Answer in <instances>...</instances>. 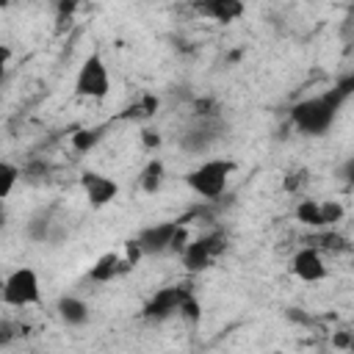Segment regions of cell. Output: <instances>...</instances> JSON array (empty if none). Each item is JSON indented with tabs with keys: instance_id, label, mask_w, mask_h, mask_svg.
<instances>
[{
	"instance_id": "2e32d148",
	"label": "cell",
	"mask_w": 354,
	"mask_h": 354,
	"mask_svg": "<svg viewBox=\"0 0 354 354\" xmlns=\"http://www.w3.org/2000/svg\"><path fill=\"white\" fill-rule=\"evenodd\" d=\"M307 246H313V249H318V252H346V249H348V241H346L340 232L315 230V235L310 238Z\"/></svg>"
},
{
	"instance_id": "cb8c5ba5",
	"label": "cell",
	"mask_w": 354,
	"mask_h": 354,
	"mask_svg": "<svg viewBox=\"0 0 354 354\" xmlns=\"http://www.w3.org/2000/svg\"><path fill=\"white\" fill-rule=\"evenodd\" d=\"M288 321H293V324H304V326L313 324V318H310L304 310H299V307H288Z\"/></svg>"
},
{
	"instance_id": "8fae6325",
	"label": "cell",
	"mask_w": 354,
	"mask_h": 354,
	"mask_svg": "<svg viewBox=\"0 0 354 354\" xmlns=\"http://www.w3.org/2000/svg\"><path fill=\"white\" fill-rule=\"evenodd\" d=\"M202 17H210L213 22H235L243 14V3L238 0H205L194 6Z\"/></svg>"
},
{
	"instance_id": "d6986e66",
	"label": "cell",
	"mask_w": 354,
	"mask_h": 354,
	"mask_svg": "<svg viewBox=\"0 0 354 354\" xmlns=\"http://www.w3.org/2000/svg\"><path fill=\"white\" fill-rule=\"evenodd\" d=\"M50 230H53V216L50 213H39L28 221V235L33 241H47L50 238Z\"/></svg>"
},
{
	"instance_id": "30bf717a",
	"label": "cell",
	"mask_w": 354,
	"mask_h": 354,
	"mask_svg": "<svg viewBox=\"0 0 354 354\" xmlns=\"http://www.w3.org/2000/svg\"><path fill=\"white\" fill-rule=\"evenodd\" d=\"M80 185H83L86 199L91 202V207H102V205L113 202L116 194H119L116 180H111L108 174H100V171H83L80 174Z\"/></svg>"
},
{
	"instance_id": "8992f818",
	"label": "cell",
	"mask_w": 354,
	"mask_h": 354,
	"mask_svg": "<svg viewBox=\"0 0 354 354\" xmlns=\"http://www.w3.org/2000/svg\"><path fill=\"white\" fill-rule=\"evenodd\" d=\"M0 299L8 307H30V304H39V299H41L39 274L30 266L14 268L11 274H6V282L0 288Z\"/></svg>"
},
{
	"instance_id": "7a4b0ae2",
	"label": "cell",
	"mask_w": 354,
	"mask_h": 354,
	"mask_svg": "<svg viewBox=\"0 0 354 354\" xmlns=\"http://www.w3.org/2000/svg\"><path fill=\"white\" fill-rule=\"evenodd\" d=\"M232 171H235V163L230 158H207L185 174V183L196 196L218 199V196H224Z\"/></svg>"
},
{
	"instance_id": "4fadbf2b",
	"label": "cell",
	"mask_w": 354,
	"mask_h": 354,
	"mask_svg": "<svg viewBox=\"0 0 354 354\" xmlns=\"http://www.w3.org/2000/svg\"><path fill=\"white\" fill-rule=\"evenodd\" d=\"M130 268V263L124 260V257H119V254H102L91 268H88V279L91 282H111V279H116L122 271H127Z\"/></svg>"
},
{
	"instance_id": "d4e9b609",
	"label": "cell",
	"mask_w": 354,
	"mask_h": 354,
	"mask_svg": "<svg viewBox=\"0 0 354 354\" xmlns=\"http://www.w3.org/2000/svg\"><path fill=\"white\" fill-rule=\"evenodd\" d=\"M141 138H144V147H147V149H155V147L160 144L158 130H144V133H141Z\"/></svg>"
},
{
	"instance_id": "6da1fadb",
	"label": "cell",
	"mask_w": 354,
	"mask_h": 354,
	"mask_svg": "<svg viewBox=\"0 0 354 354\" xmlns=\"http://www.w3.org/2000/svg\"><path fill=\"white\" fill-rule=\"evenodd\" d=\"M351 88H354V80L346 77V80H340L337 86H332L324 94L299 100L290 108V113H288L290 116V124L299 133H304V136H324L335 124L337 111L343 108V102L351 97Z\"/></svg>"
},
{
	"instance_id": "ffe728a7",
	"label": "cell",
	"mask_w": 354,
	"mask_h": 354,
	"mask_svg": "<svg viewBox=\"0 0 354 354\" xmlns=\"http://www.w3.org/2000/svg\"><path fill=\"white\" fill-rule=\"evenodd\" d=\"M19 337V324L17 321H8V318H3L0 321V346H8V343H14Z\"/></svg>"
},
{
	"instance_id": "83f0119b",
	"label": "cell",
	"mask_w": 354,
	"mask_h": 354,
	"mask_svg": "<svg viewBox=\"0 0 354 354\" xmlns=\"http://www.w3.org/2000/svg\"><path fill=\"white\" fill-rule=\"evenodd\" d=\"M3 282H6V277H3V271H0V288H3Z\"/></svg>"
},
{
	"instance_id": "f1b7e54d",
	"label": "cell",
	"mask_w": 354,
	"mask_h": 354,
	"mask_svg": "<svg viewBox=\"0 0 354 354\" xmlns=\"http://www.w3.org/2000/svg\"><path fill=\"white\" fill-rule=\"evenodd\" d=\"M33 354H44V351H33Z\"/></svg>"
},
{
	"instance_id": "52a82bcc",
	"label": "cell",
	"mask_w": 354,
	"mask_h": 354,
	"mask_svg": "<svg viewBox=\"0 0 354 354\" xmlns=\"http://www.w3.org/2000/svg\"><path fill=\"white\" fill-rule=\"evenodd\" d=\"M111 91V75H108V66L102 61L100 53H91L80 69H77V77H75V94L83 97V100H102L108 97Z\"/></svg>"
},
{
	"instance_id": "5bb4252c",
	"label": "cell",
	"mask_w": 354,
	"mask_h": 354,
	"mask_svg": "<svg viewBox=\"0 0 354 354\" xmlns=\"http://www.w3.org/2000/svg\"><path fill=\"white\" fill-rule=\"evenodd\" d=\"M296 221H301L310 230H326L324 224V207L318 199H301L296 205Z\"/></svg>"
},
{
	"instance_id": "9a60e30c",
	"label": "cell",
	"mask_w": 354,
	"mask_h": 354,
	"mask_svg": "<svg viewBox=\"0 0 354 354\" xmlns=\"http://www.w3.org/2000/svg\"><path fill=\"white\" fill-rule=\"evenodd\" d=\"M163 180H166V166H163V160H158V158H152V160L144 166L141 177H138L144 194H158L160 185H163Z\"/></svg>"
},
{
	"instance_id": "277c9868",
	"label": "cell",
	"mask_w": 354,
	"mask_h": 354,
	"mask_svg": "<svg viewBox=\"0 0 354 354\" xmlns=\"http://www.w3.org/2000/svg\"><path fill=\"white\" fill-rule=\"evenodd\" d=\"M224 133L227 122L221 116H194L180 136V147L191 155H205L224 138Z\"/></svg>"
},
{
	"instance_id": "603a6c76",
	"label": "cell",
	"mask_w": 354,
	"mask_h": 354,
	"mask_svg": "<svg viewBox=\"0 0 354 354\" xmlns=\"http://www.w3.org/2000/svg\"><path fill=\"white\" fill-rule=\"evenodd\" d=\"M180 315H183V318H188V321H199V301H196V296H194V293L185 299V304H183Z\"/></svg>"
},
{
	"instance_id": "7c38bea8",
	"label": "cell",
	"mask_w": 354,
	"mask_h": 354,
	"mask_svg": "<svg viewBox=\"0 0 354 354\" xmlns=\"http://www.w3.org/2000/svg\"><path fill=\"white\" fill-rule=\"evenodd\" d=\"M55 313L66 326H83L88 321V315H91L88 304L80 296H61L58 304H55Z\"/></svg>"
},
{
	"instance_id": "e0dca14e",
	"label": "cell",
	"mask_w": 354,
	"mask_h": 354,
	"mask_svg": "<svg viewBox=\"0 0 354 354\" xmlns=\"http://www.w3.org/2000/svg\"><path fill=\"white\" fill-rule=\"evenodd\" d=\"M19 183V169L8 160H0V199H8Z\"/></svg>"
},
{
	"instance_id": "5b68a950",
	"label": "cell",
	"mask_w": 354,
	"mask_h": 354,
	"mask_svg": "<svg viewBox=\"0 0 354 354\" xmlns=\"http://www.w3.org/2000/svg\"><path fill=\"white\" fill-rule=\"evenodd\" d=\"M224 249H227L224 230H210L199 238H188V243L180 252V260L188 271H205L224 254Z\"/></svg>"
},
{
	"instance_id": "f546056e",
	"label": "cell",
	"mask_w": 354,
	"mask_h": 354,
	"mask_svg": "<svg viewBox=\"0 0 354 354\" xmlns=\"http://www.w3.org/2000/svg\"><path fill=\"white\" fill-rule=\"evenodd\" d=\"M271 354H282V351H271Z\"/></svg>"
},
{
	"instance_id": "484cf974",
	"label": "cell",
	"mask_w": 354,
	"mask_h": 354,
	"mask_svg": "<svg viewBox=\"0 0 354 354\" xmlns=\"http://www.w3.org/2000/svg\"><path fill=\"white\" fill-rule=\"evenodd\" d=\"M8 55H11V53H8L6 47H0V83L6 80V69H8Z\"/></svg>"
},
{
	"instance_id": "ac0fdd59",
	"label": "cell",
	"mask_w": 354,
	"mask_h": 354,
	"mask_svg": "<svg viewBox=\"0 0 354 354\" xmlns=\"http://www.w3.org/2000/svg\"><path fill=\"white\" fill-rule=\"evenodd\" d=\"M100 136H102V133H100L97 127H80V130L72 133V147H75L77 152H88V149L97 147Z\"/></svg>"
},
{
	"instance_id": "4316f807",
	"label": "cell",
	"mask_w": 354,
	"mask_h": 354,
	"mask_svg": "<svg viewBox=\"0 0 354 354\" xmlns=\"http://www.w3.org/2000/svg\"><path fill=\"white\" fill-rule=\"evenodd\" d=\"M332 343L340 346V348H348V346H351V335H348V332H340V335L332 337Z\"/></svg>"
},
{
	"instance_id": "44dd1931",
	"label": "cell",
	"mask_w": 354,
	"mask_h": 354,
	"mask_svg": "<svg viewBox=\"0 0 354 354\" xmlns=\"http://www.w3.org/2000/svg\"><path fill=\"white\" fill-rule=\"evenodd\" d=\"M321 207H324V224H326V230L343 218V207L337 202H321Z\"/></svg>"
},
{
	"instance_id": "9c48e42d",
	"label": "cell",
	"mask_w": 354,
	"mask_h": 354,
	"mask_svg": "<svg viewBox=\"0 0 354 354\" xmlns=\"http://www.w3.org/2000/svg\"><path fill=\"white\" fill-rule=\"evenodd\" d=\"M290 271H293L301 282H321V279H326V274H329V268H326V263H324V254H321L318 249H313V246H301V249L293 254Z\"/></svg>"
},
{
	"instance_id": "3957f363",
	"label": "cell",
	"mask_w": 354,
	"mask_h": 354,
	"mask_svg": "<svg viewBox=\"0 0 354 354\" xmlns=\"http://www.w3.org/2000/svg\"><path fill=\"white\" fill-rule=\"evenodd\" d=\"M133 243L138 246L141 254H166V252H183V246L188 243V230L183 218L174 221H158L144 227Z\"/></svg>"
},
{
	"instance_id": "7402d4cb",
	"label": "cell",
	"mask_w": 354,
	"mask_h": 354,
	"mask_svg": "<svg viewBox=\"0 0 354 354\" xmlns=\"http://www.w3.org/2000/svg\"><path fill=\"white\" fill-rule=\"evenodd\" d=\"M155 108H158V97L147 94V97H141V102H138L136 108H130V111H136L138 116H152V113H155Z\"/></svg>"
},
{
	"instance_id": "ba28073f",
	"label": "cell",
	"mask_w": 354,
	"mask_h": 354,
	"mask_svg": "<svg viewBox=\"0 0 354 354\" xmlns=\"http://www.w3.org/2000/svg\"><path fill=\"white\" fill-rule=\"evenodd\" d=\"M188 296H191V288H185V285L160 288L144 304V318H149V321H166L171 315H180V310H183V304H185Z\"/></svg>"
}]
</instances>
